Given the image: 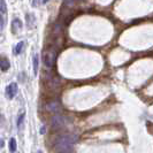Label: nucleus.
Instances as JSON below:
<instances>
[{"mask_svg": "<svg viewBox=\"0 0 153 153\" xmlns=\"http://www.w3.org/2000/svg\"><path fill=\"white\" fill-rule=\"evenodd\" d=\"M76 138L71 135H62L55 142V150L60 153H70L73 151Z\"/></svg>", "mask_w": 153, "mask_h": 153, "instance_id": "1", "label": "nucleus"}, {"mask_svg": "<svg viewBox=\"0 0 153 153\" xmlns=\"http://www.w3.org/2000/svg\"><path fill=\"white\" fill-rule=\"evenodd\" d=\"M43 58H44V65H45L46 67H48V68L53 67L54 62H55V59H56V52H55V50L48 48L47 51L44 52Z\"/></svg>", "mask_w": 153, "mask_h": 153, "instance_id": "2", "label": "nucleus"}, {"mask_svg": "<svg viewBox=\"0 0 153 153\" xmlns=\"http://www.w3.org/2000/svg\"><path fill=\"white\" fill-rule=\"evenodd\" d=\"M63 124H65V121H63L61 115L54 114V116H52V126L54 129H60L63 127Z\"/></svg>", "mask_w": 153, "mask_h": 153, "instance_id": "3", "label": "nucleus"}, {"mask_svg": "<svg viewBox=\"0 0 153 153\" xmlns=\"http://www.w3.org/2000/svg\"><path fill=\"white\" fill-rule=\"evenodd\" d=\"M46 108H47V111H50V112H52L54 114H56L61 109V106H60V104L58 101H51V102H48L46 105Z\"/></svg>", "mask_w": 153, "mask_h": 153, "instance_id": "4", "label": "nucleus"}, {"mask_svg": "<svg viewBox=\"0 0 153 153\" xmlns=\"http://www.w3.org/2000/svg\"><path fill=\"white\" fill-rule=\"evenodd\" d=\"M16 92H17V85H16V83H12V84H9L7 88H6V93H7L9 99L14 98Z\"/></svg>", "mask_w": 153, "mask_h": 153, "instance_id": "5", "label": "nucleus"}, {"mask_svg": "<svg viewBox=\"0 0 153 153\" xmlns=\"http://www.w3.org/2000/svg\"><path fill=\"white\" fill-rule=\"evenodd\" d=\"M21 29H22V22H21V20L14 19L13 22H12V31H13V33H17Z\"/></svg>", "mask_w": 153, "mask_h": 153, "instance_id": "6", "label": "nucleus"}, {"mask_svg": "<svg viewBox=\"0 0 153 153\" xmlns=\"http://www.w3.org/2000/svg\"><path fill=\"white\" fill-rule=\"evenodd\" d=\"M9 67H10V65H9L8 59H6V58H0V69L2 71H7L8 69H9Z\"/></svg>", "mask_w": 153, "mask_h": 153, "instance_id": "7", "label": "nucleus"}, {"mask_svg": "<svg viewBox=\"0 0 153 153\" xmlns=\"http://www.w3.org/2000/svg\"><path fill=\"white\" fill-rule=\"evenodd\" d=\"M27 24L29 25V28H32L33 25H35V16L32 15V14H27Z\"/></svg>", "mask_w": 153, "mask_h": 153, "instance_id": "8", "label": "nucleus"}, {"mask_svg": "<svg viewBox=\"0 0 153 153\" xmlns=\"http://www.w3.org/2000/svg\"><path fill=\"white\" fill-rule=\"evenodd\" d=\"M9 151L12 153H14L16 151V140L15 138H10L9 140Z\"/></svg>", "mask_w": 153, "mask_h": 153, "instance_id": "9", "label": "nucleus"}, {"mask_svg": "<svg viewBox=\"0 0 153 153\" xmlns=\"http://www.w3.org/2000/svg\"><path fill=\"white\" fill-rule=\"evenodd\" d=\"M32 61H33V74L37 75V73H38V56L35 55Z\"/></svg>", "mask_w": 153, "mask_h": 153, "instance_id": "10", "label": "nucleus"}, {"mask_svg": "<svg viewBox=\"0 0 153 153\" xmlns=\"http://www.w3.org/2000/svg\"><path fill=\"white\" fill-rule=\"evenodd\" d=\"M23 46H24V42H20L15 47V54H20L22 52L23 50Z\"/></svg>", "mask_w": 153, "mask_h": 153, "instance_id": "11", "label": "nucleus"}, {"mask_svg": "<svg viewBox=\"0 0 153 153\" xmlns=\"http://www.w3.org/2000/svg\"><path fill=\"white\" fill-rule=\"evenodd\" d=\"M7 8H6V4L5 0H0V13H6Z\"/></svg>", "mask_w": 153, "mask_h": 153, "instance_id": "12", "label": "nucleus"}, {"mask_svg": "<svg viewBox=\"0 0 153 153\" xmlns=\"http://www.w3.org/2000/svg\"><path fill=\"white\" fill-rule=\"evenodd\" d=\"M23 120H24V114H21V115H20V117L17 119V126H19V127L22 124Z\"/></svg>", "mask_w": 153, "mask_h": 153, "instance_id": "13", "label": "nucleus"}, {"mask_svg": "<svg viewBox=\"0 0 153 153\" xmlns=\"http://www.w3.org/2000/svg\"><path fill=\"white\" fill-rule=\"evenodd\" d=\"M4 24H5V20H4L2 13H0V29H2V28H4Z\"/></svg>", "mask_w": 153, "mask_h": 153, "instance_id": "14", "label": "nucleus"}, {"mask_svg": "<svg viewBox=\"0 0 153 153\" xmlns=\"http://www.w3.org/2000/svg\"><path fill=\"white\" fill-rule=\"evenodd\" d=\"M65 5H68L69 7L74 5V0H65Z\"/></svg>", "mask_w": 153, "mask_h": 153, "instance_id": "15", "label": "nucleus"}, {"mask_svg": "<svg viewBox=\"0 0 153 153\" xmlns=\"http://www.w3.org/2000/svg\"><path fill=\"white\" fill-rule=\"evenodd\" d=\"M39 2H40V0H32V6L33 7H37L39 5Z\"/></svg>", "mask_w": 153, "mask_h": 153, "instance_id": "16", "label": "nucleus"}, {"mask_svg": "<svg viewBox=\"0 0 153 153\" xmlns=\"http://www.w3.org/2000/svg\"><path fill=\"white\" fill-rule=\"evenodd\" d=\"M38 153H43V152H42V151H38Z\"/></svg>", "mask_w": 153, "mask_h": 153, "instance_id": "17", "label": "nucleus"}, {"mask_svg": "<svg viewBox=\"0 0 153 153\" xmlns=\"http://www.w3.org/2000/svg\"><path fill=\"white\" fill-rule=\"evenodd\" d=\"M0 119H1V117H0Z\"/></svg>", "mask_w": 153, "mask_h": 153, "instance_id": "18", "label": "nucleus"}]
</instances>
